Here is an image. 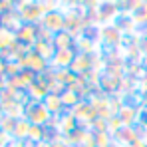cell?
Masks as SVG:
<instances>
[{"instance_id": "cell-1", "label": "cell", "mask_w": 147, "mask_h": 147, "mask_svg": "<svg viewBox=\"0 0 147 147\" xmlns=\"http://www.w3.org/2000/svg\"><path fill=\"white\" fill-rule=\"evenodd\" d=\"M115 2H117V8L121 14H133L143 0H115Z\"/></svg>"}, {"instance_id": "cell-2", "label": "cell", "mask_w": 147, "mask_h": 147, "mask_svg": "<svg viewBox=\"0 0 147 147\" xmlns=\"http://www.w3.org/2000/svg\"><path fill=\"white\" fill-rule=\"evenodd\" d=\"M131 16H133V20H135L137 28L147 24V0H143V2L139 4V8H137V10H135Z\"/></svg>"}]
</instances>
